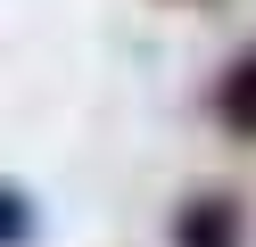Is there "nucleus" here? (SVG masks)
<instances>
[{"instance_id": "2", "label": "nucleus", "mask_w": 256, "mask_h": 247, "mask_svg": "<svg viewBox=\"0 0 256 247\" xmlns=\"http://www.w3.org/2000/svg\"><path fill=\"white\" fill-rule=\"evenodd\" d=\"M215 115L240 132V140H256V49H240V66L223 74V91H215Z\"/></svg>"}, {"instance_id": "1", "label": "nucleus", "mask_w": 256, "mask_h": 247, "mask_svg": "<svg viewBox=\"0 0 256 247\" xmlns=\"http://www.w3.org/2000/svg\"><path fill=\"white\" fill-rule=\"evenodd\" d=\"M174 247H240V206L232 198H190L174 214Z\"/></svg>"}, {"instance_id": "3", "label": "nucleus", "mask_w": 256, "mask_h": 247, "mask_svg": "<svg viewBox=\"0 0 256 247\" xmlns=\"http://www.w3.org/2000/svg\"><path fill=\"white\" fill-rule=\"evenodd\" d=\"M25 231H34V206H25V190H8V247H17Z\"/></svg>"}]
</instances>
